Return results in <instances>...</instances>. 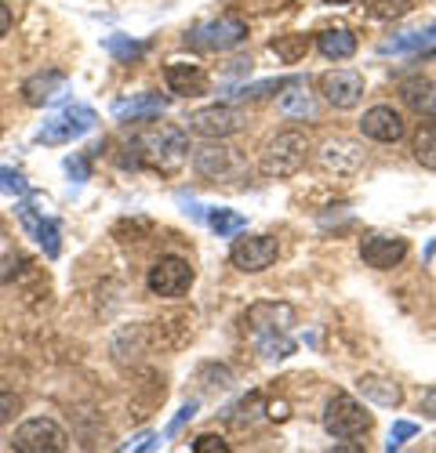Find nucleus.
Listing matches in <instances>:
<instances>
[{"instance_id":"nucleus-9","label":"nucleus","mask_w":436,"mask_h":453,"mask_svg":"<svg viewBox=\"0 0 436 453\" xmlns=\"http://www.w3.org/2000/svg\"><path fill=\"white\" fill-rule=\"evenodd\" d=\"M145 287H150V294H157V297H182V294L193 287L190 261L186 257H175V254L153 261V269L145 273Z\"/></svg>"},{"instance_id":"nucleus-19","label":"nucleus","mask_w":436,"mask_h":453,"mask_svg":"<svg viewBox=\"0 0 436 453\" xmlns=\"http://www.w3.org/2000/svg\"><path fill=\"white\" fill-rule=\"evenodd\" d=\"M291 323H295V309L284 305V301H259V305L247 309L251 337L254 334H266V330H287Z\"/></svg>"},{"instance_id":"nucleus-16","label":"nucleus","mask_w":436,"mask_h":453,"mask_svg":"<svg viewBox=\"0 0 436 453\" xmlns=\"http://www.w3.org/2000/svg\"><path fill=\"white\" fill-rule=\"evenodd\" d=\"M19 221H22V229L36 240V247H41L48 257H58L62 254V233H58V225L51 221V218H44L36 207H29V203H22L19 211Z\"/></svg>"},{"instance_id":"nucleus-1","label":"nucleus","mask_w":436,"mask_h":453,"mask_svg":"<svg viewBox=\"0 0 436 453\" xmlns=\"http://www.w3.org/2000/svg\"><path fill=\"white\" fill-rule=\"evenodd\" d=\"M128 153L131 157L124 164L131 167H153V171L171 174L190 157V134L175 124H153L128 142Z\"/></svg>"},{"instance_id":"nucleus-32","label":"nucleus","mask_w":436,"mask_h":453,"mask_svg":"<svg viewBox=\"0 0 436 453\" xmlns=\"http://www.w3.org/2000/svg\"><path fill=\"white\" fill-rule=\"evenodd\" d=\"M280 88H284V81H259V84L233 88V95H230V98H237V102H259V98H266V95H276Z\"/></svg>"},{"instance_id":"nucleus-42","label":"nucleus","mask_w":436,"mask_h":453,"mask_svg":"<svg viewBox=\"0 0 436 453\" xmlns=\"http://www.w3.org/2000/svg\"><path fill=\"white\" fill-rule=\"evenodd\" d=\"M266 418H273V421H287V403H269V406H266Z\"/></svg>"},{"instance_id":"nucleus-39","label":"nucleus","mask_w":436,"mask_h":453,"mask_svg":"<svg viewBox=\"0 0 436 453\" xmlns=\"http://www.w3.org/2000/svg\"><path fill=\"white\" fill-rule=\"evenodd\" d=\"M66 171H69V178L73 181H88V164H84V157H77V160H66Z\"/></svg>"},{"instance_id":"nucleus-27","label":"nucleus","mask_w":436,"mask_h":453,"mask_svg":"<svg viewBox=\"0 0 436 453\" xmlns=\"http://www.w3.org/2000/svg\"><path fill=\"white\" fill-rule=\"evenodd\" d=\"M306 51H309V36H302V33H287V36H276L273 41V55L284 65H295L299 58H306Z\"/></svg>"},{"instance_id":"nucleus-41","label":"nucleus","mask_w":436,"mask_h":453,"mask_svg":"<svg viewBox=\"0 0 436 453\" xmlns=\"http://www.w3.org/2000/svg\"><path fill=\"white\" fill-rule=\"evenodd\" d=\"M422 413H425V418H436V388H429L422 395Z\"/></svg>"},{"instance_id":"nucleus-35","label":"nucleus","mask_w":436,"mask_h":453,"mask_svg":"<svg viewBox=\"0 0 436 453\" xmlns=\"http://www.w3.org/2000/svg\"><path fill=\"white\" fill-rule=\"evenodd\" d=\"M411 435H418V425H415V421H396V425H393V432H389L385 449H389V453H393V449H400V446H404Z\"/></svg>"},{"instance_id":"nucleus-4","label":"nucleus","mask_w":436,"mask_h":453,"mask_svg":"<svg viewBox=\"0 0 436 453\" xmlns=\"http://www.w3.org/2000/svg\"><path fill=\"white\" fill-rule=\"evenodd\" d=\"M306 153H309V142H306L302 131H280L276 138L266 142L262 160H259V171H262L266 178H291V174L302 171Z\"/></svg>"},{"instance_id":"nucleus-21","label":"nucleus","mask_w":436,"mask_h":453,"mask_svg":"<svg viewBox=\"0 0 436 453\" xmlns=\"http://www.w3.org/2000/svg\"><path fill=\"white\" fill-rule=\"evenodd\" d=\"M356 392L375 403V406H385V410H396L400 403H404V388H400L393 377H378V373H363L356 381Z\"/></svg>"},{"instance_id":"nucleus-2","label":"nucleus","mask_w":436,"mask_h":453,"mask_svg":"<svg viewBox=\"0 0 436 453\" xmlns=\"http://www.w3.org/2000/svg\"><path fill=\"white\" fill-rule=\"evenodd\" d=\"M193 171L218 185H244L251 178V164L244 160L240 149L222 145V142H207V138L200 149H193Z\"/></svg>"},{"instance_id":"nucleus-33","label":"nucleus","mask_w":436,"mask_h":453,"mask_svg":"<svg viewBox=\"0 0 436 453\" xmlns=\"http://www.w3.org/2000/svg\"><path fill=\"white\" fill-rule=\"evenodd\" d=\"M0 193H4V196H26L29 193L26 174H19L12 167H0Z\"/></svg>"},{"instance_id":"nucleus-17","label":"nucleus","mask_w":436,"mask_h":453,"mask_svg":"<svg viewBox=\"0 0 436 453\" xmlns=\"http://www.w3.org/2000/svg\"><path fill=\"white\" fill-rule=\"evenodd\" d=\"M164 84L171 95L197 98L207 91V73H204V65H193V62H171L164 69Z\"/></svg>"},{"instance_id":"nucleus-5","label":"nucleus","mask_w":436,"mask_h":453,"mask_svg":"<svg viewBox=\"0 0 436 453\" xmlns=\"http://www.w3.org/2000/svg\"><path fill=\"white\" fill-rule=\"evenodd\" d=\"M247 41V22L240 15H218L211 22H200L186 33V44L197 51H218L226 55L233 48H240Z\"/></svg>"},{"instance_id":"nucleus-30","label":"nucleus","mask_w":436,"mask_h":453,"mask_svg":"<svg viewBox=\"0 0 436 453\" xmlns=\"http://www.w3.org/2000/svg\"><path fill=\"white\" fill-rule=\"evenodd\" d=\"M262 410H266L262 395H259V392H251L247 399H240V406H233V410H230V421H233L237 428H247V425L259 421V413H262Z\"/></svg>"},{"instance_id":"nucleus-20","label":"nucleus","mask_w":436,"mask_h":453,"mask_svg":"<svg viewBox=\"0 0 436 453\" xmlns=\"http://www.w3.org/2000/svg\"><path fill=\"white\" fill-rule=\"evenodd\" d=\"M378 51L382 55H429V51H436V26L396 33L393 41H382L378 44Z\"/></svg>"},{"instance_id":"nucleus-6","label":"nucleus","mask_w":436,"mask_h":453,"mask_svg":"<svg viewBox=\"0 0 436 453\" xmlns=\"http://www.w3.org/2000/svg\"><path fill=\"white\" fill-rule=\"evenodd\" d=\"M98 117H95V109L88 105H69L62 112H55V117H48L41 124V131H36V142L41 145H69V142H77L84 138L88 131H95Z\"/></svg>"},{"instance_id":"nucleus-15","label":"nucleus","mask_w":436,"mask_h":453,"mask_svg":"<svg viewBox=\"0 0 436 453\" xmlns=\"http://www.w3.org/2000/svg\"><path fill=\"white\" fill-rule=\"evenodd\" d=\"M320 164L335 174H356L363 167V145L353 138H327L320 145Z\"/></svg>"},{"instance_id":"nucleus-43","label":"nucleus","mask_w":436,"mask_h":453,"mask_svg":"<svg viewBox=\"0 0 436 453\" xmlns=\"http://www.w3.org/2000/svg\"><path fill=\"white\" fill-rule=\"evenodd\" d=\"M150 446H153V435H138V439H135V442H128L124 449H150Z\"/></svg>"},{"instance_id":"nucleus-31","label":"nucleus","mask_w":436,"mask_h":453,"mask_svg":"<svg viewBox=\"0 0 436 453\" xmlns=\"http://www.w3.org/2000/svg\"><path fill=\"white\" fill-rule=\"evenodd\" d=\"M145 48H150V44L131 41V36H121V33L105 36V51H109V55H117V58H138V55H145Z\"/></svg>"},{"instance_id":"nucleus-14","label":"nucleus","mask_w":436,"mask_h":453,"mask_svg":"<svg viewBox=\"0 0 436 453\" xmlns=\"http://www.w3.org/2000/svg\"><path fill=\"white\" fill-rule=\"evenodd\" d=\"M360 131H363V138H371V142H382V145H393V142H400L404 138V117L393 109V105H375V109H368L360 117Z\"/></svg>"},{"instance_id":"nucleus-28","label":"nucleus","mask_w":436,"mask_h":453,"mask_svg":"<svg viewBox=\"0 0 436 453\" xmlns=\"http://www.w3.org/2000/svg\"><path fill=\"white\" fill-rule=\"evenodd\" d=\"M207 225H211L218 236H237V233L247 229V218L237 214V211H230V207H214V211L207 214Z\"/></svg>"},{"instance_id":"nucleus-34","label":"nucleus","mask_w":436,"mask_h":453,"mask_svg":"<svg viewBox=\"0 0 436 453\" xmlns=\"http://www.w3.org/2000/svg\"><path fill=\"white\" fill-rule=\"evenodd\" d=\"M200 381H204L207 388H230V385H233V373H230L226 366H214V363H207V366L200 370Z\"/></svg>"},{"instance_id":"nucleus-45","label":"nucleus","mask_w":436,"mask_h":453,"mask_svg":"<svg viewBox=\"0 0 436 453\" xmlns=\"http://www.w3.org/2000/svg\"><path fill=\"white\" fill-rule=\"evenodd\" d=\"M0 134H4V131H0Z\"/></svg>"},{"instance_id":"nucleus-38","label":"nucleus","mask_w":436,"mask_h":453,"mask_svg":"<svg viewBox=\"0 0 436 453\" xmlns=\"http://www.w3.org/2000/svg\"><path fill=\"white\" fill-rule=\"evenodd\" d=\"M190 418H197V403H186V406H182V410H178V418L171 421V428H167V435H175V432H178L182 425H186Z\"/></svg>"},{"instance_id":"nucleus-36","label":"nucleus","mask_w":436,"mask_h":453,"mask_svg":"<svg viewBox=\"0 0 436 453\" xmlns=\"http://www.w3.org/2000/svg\"><path fill=\"white\" fill-rule=\"evenodd\" d=\"M19 410H22V399H19L15 392H0V428H4Z\"/></svg>"},{"instance_id":"nucleus-10","label":"nucleus","mask_w":436,"mask_h":453,"mask_svg":"<svg viewBox=\"0 0 436 453\" xmlns=\"http://www.w3.org/2000/svg\"><path fill=\"white\" fill-rule=\"evenodd\" d=\"M360 257H363V265H371V269H396L400 261L408 257V240L404 236H396V233H371V236H363L360 243Z\"/></svg>"},{"instance_id":"nucleus-11","label":"nucleus","mask_w":436,"mask_h":453,"mask_svg":"<svg viewBox=\"0 0 436 453\" xmlns=\"http://www.w3.org/2000/svg\"><path fill=\"white\" fill-rule=\"evenodd\" d=\"M280 247L273 236H244L230 247V261L240 273H266L273 261H276Z\"/></svg>"},{"instance_id":"nucleus-22","label":"nucleus","mask_w":436,"mask_h":453,"mask_svg":"<svg viewBox=\"0 0 436 453\" xmlns=\"http://www.w3.org/2000/svg\"><path fill=\"white\" fill-rule=\"evenodd\" d=\"M66 73L62 69H44V73H33V77L22 84V98H26V105H44V102H51V98H58L62 95V88H66Z\"/></svg>"},{"instance_id":"nucleus-24","label":"nucleus","mask_w":436,"mask_h":453,"mask_svg":"<svg viewBox=\"0 0 436 453\" xmlns=\"http://www.w3.org/2000/svg\"><path fill=\"white\" fill-rule=\"evenodd\" d=\"M400 95H404V102L418 112V117L436 120V84L432 81H408L400 88Z\"/></svg>"},{"instance_id":"nucleus-25","label":"nucleus","mask_w":436,"mask_h":453,"mask_svg":"<svg viewBox=\"0 0 436 453\" xmlns=\"http://www.w3.org/2000/svg\"><path fill=\"white\" fill-rule=\"evenodd\" d=\"M254 349H259L262 359H287L295 356V337L287 330H266V334H254Z\"/></svg>"},{"instance_id":"nucleus-12","label":"nucleus","mask_w":436,"mask_h":453,"mask_svg":"<svg viewBox=\"0 0 436 453\" xmlns=\"http://www.w3.org/2000/svg\"><path fill=\"white\" fill-rule=\"evenodd\" d=\"M320 95H323V102L331 109L346 112V109H353L363 98V77L356 69H331V73H323Z\"/></svg>"},{"instance_id":"nucleus-40","label":"nucleus","mask_w":436,"mask_h":453,"mask_svg":"<svg viewBox=\"0 0 436 453\" xmlns=\"http://www.w3.org/2000/svg\"><path fill=\"white\" fill-rule=\"evenodd\" d=\"M12 22H15V15H12V8L0 0V36H8V29H12Z\"/></svg>"},{"instance_id":"nucleus-29","label":"nucleus","mask_w":436,"mask_h":453,"mask_svg":"<svg viewBox=\"0 0 436 453\" xmlns=\"http://www.w3.org/2000/svg\"><path fill=\"white\" fill-rule=\"evenodd\" d=\"M363 12L378 22H396L411 12V0H363Z\"/></svg>"},{"instance_id":"nucleus-18","label":"nucleus","mask_w":436,"mask_h":453,"mask_svg":"<svg viewBox=\"0 0 436 453\" xmlns=\"http://www.w3.org/2000/svg\"><path fill=\"white\" fill-rule=\"evenodd\" d=\"M167 112V98L160 95H131L113 102V117L124 124H145V120H160Z\"/></svg>"},{"instance_id":"nucleus-8","label":"nucleus","mask_w":436,"mask_h":453,"mask_svg":"<svg viewBox=\"0 0 436 453\" xmlns=\"http://www.w3.org/2000/svg\"><path fill=\"white\" fill-rule=\"evenodd\" d=\"M186 124H190L193 134H200V138H207V142H222V138H230V134H237V131L247 124V117H244L237 105H207V109L190 112Z\"/></svg>"},{"instance_id":"nucleus-3","label":"nucleus","mask_w":436,"mask_h":453,"mask_svg":"<svg viewBox=\"0 0 436 453\" xmlns=\"http://www.w3.org/2000/svg\"><path fill=\"white\" fill-rule=\"evenodd\" d=\"M371 413H368V406L363 403H356L353 395H346V392H339V395H331L327 399V406H323V432L331 435V439H342V442H349V439H363L371 432Z\"/></svg>"},{"instance_id":"nucleus-23","label":"nucleus","mask_w":436,"mask_h":453,"mask_svg":"<svg viewBox=\"0 0 436 453\" xmlns=\"http://www.w3.org/2000/svg\"><path fill=\"white\" fill-rule=\"evenodd\" d=\"M316 51H320L323 58H331V62H346V58L356 55V36H353V29H346V26L323 29V33L316 36Z\"/></svg>"},{"instance_id":"nucleus-7","label":"nucleus","mask_w":436,"mask_h":453,"mask_svg":"<svg viewBox=\"0 0 436 453\" xmlns=\"http://www.w3.org/2000/svg\"><path fill=\"white\" fill-rule=\"evenodd\" d=\"M66 446H69V435L51 418H29L12 435V449L15 453H62Z\"/></svg>"},{"instance_id":"nucleus-13","label":"nucleus","mask_w":436,"mask_h":453,"mask_svg":"<svg viewBox=\"0 0 436 453\" xmlns=\"http://www.w3.org/2000/svg\"><path fill=\"white\" fill-rule=\"evenodd\" d=\"M276 109L287 120H316V98L306 84V77H287L276 91Z\"/></svg>"},{"instance_id":"nucleus-26","label":"nucleus","mask_w":436,"mask_h":453,"mask_svg":"<svg viewBox=\"0 0 436 453\" xmlns=\"http://www.w3.org/2000/svg\"><path fill=\"white\" fill-rule=\"evenodd\" d=\"M411 149H415V160L425 171H436V124H418Z\"/></svg>"},{"instance_id":"nucleus-37","label":"nucleus","mask_w":436,"mask_h":453,"mask_svg":"<svg viewBox=\"0 0 436 453\" xmlns=\"http://www.w3.org/2000/svg\"><path fill=\"white\" fill-rule=\"evenodd\" d=\"M193 453H230V442L222 435H200L193 442Z\"/></svg>"},{"instance_id":"nucleus-44","label":"nucleus","mask_w":436,"mask_h":453,"mask_svg":"<svg viewBox=\"0 0 436 453\" xmlns=\"http://www.w3.org/2000/svg\"><path fill=\"white\" fill-rule=\"evenodd\" d=\"M323 4H353V0H323Z\"/></svg>"}]
</instances>
